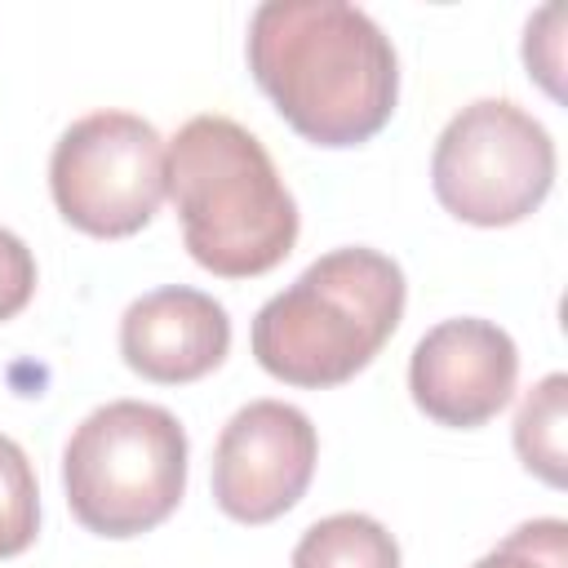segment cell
Segmentation results:
<instances>
[{"mask_svg": "<svg viewBox=\"0 0 568 568\" xmlns=\"http://www.w3.org/2000/svg\"><path fill=\"white\" fill-rule=\"evenodd\" d=\"M244 53L257 89L315 146H359L395 111L399 58L359 4L266 0L248 18Z\"/></svg>", "mask_w": 568, "mask_h": 568, "instance_id": "cell-1", "label": "cell"}, {"mask_svg": "<svg viewBox=\"0 0 568 568\" xmlns=\"http://www.w3.org/2000/svg\"><path fill=\"white\" fill-rule=\"evenodd\" d=\"M169 195L186 253L222 280L266 275L297 244V200L266 146L231 115L204 111L173 133Z\"/></svg>", "mask_w": 568, "mask_h": 568, "instance_id": "cell-2", "label": "cell"}, {"mask_svg": "<svg viewBox=\"0 0 568 568\" xmlns=\"http://www.w3.org/2000/svg\"><path fill=\"white\" fill-rule=\"evenodd\" d=\"M404 271L395 257L346 244L315 257L253 315V359L306 390L342 386L390 342L404 320Z\"/></svg>", "mask_w": 568, "mask_h": 568, "instance_id": "cell-3", "label": "cell"}, {"mask_svg": "<svg viewBox=\"0 0 568 568\" xmlns=\"http://www.w3.org/2000/svg\"><path fill=\"white\" fill-rule=\"evenodd\" d=\"M71 515L98 537H142L164 524L186 493V430L146 399L93 408L62 448Z\"/></svg>", "mask_w": 568, "mask_h": 568, "instance_id": "cell-4", "label": "cell"}, {"mask_svg": "<svg viewBox=\"0 0 568 568\" xmlns=\"http://www.w3.org/2000/svg\"><path fill=\"white\" fill-rule=\"evenodd\" d=\"M555 182V142L510 98L466 102L435 138V200L470 226L524 222Z\"/></svg>", "mask_w": 568, "mask_h": 568, "instance_id": "cell-5", "label": "cell"}, {"mask_svg": "<svg viewBox=\"0 0 568 568\" xmlns=\"http://www.w3.org/2000/svg\"><path fill=\"white\" fill-rule=\"evenodd\" d=\"M49 191L75 231L98 240L138 235L169 191V146L133 111H89L53 142Z\"/></svg>", "mask_w": 568, "mask_h": 568, "instance_id": "cell-6", "label": "cell"}, {"mask_svg": "<svg viewBox=\"0 0 568 568\" xmlns=\"http://www.w3.org/2000/svg\"><path fill=\"white\" fill-rule=\"evenodd\" d=\"M315 457L320 435L302 408L253 399L213 444V501L235 524H271L302 501Z\"/></svg>", "mask_w": 568, "mask_h": 568, "instance_id": "cell-7", "label": "cell"}, {"mask_svg": "<svg viewBox=\"0 0 568 568\" xmlns=\"http://www.w3.org/2000/svg\"><path fill=\"white\" fill-rule=\"evenodd\" d=\"M519 377V351L493 320L457 315L422 333L408 359L413 404L453 430H475L497 417Z\"/></svg>", "mask_w": 568, "mask_h": 568, "instance_id": "cell-8", "label": "cell"}, {"mask_svg": "<svg viewBox=\"0 0 568 568\" xmlns=\"http://www.w3.org/2000/svg\"><path fill=\"white\" fill-rule=\"evenodd\" d=\"M231 351V315L217 297L164 284L129 302L120 315V355L124 364L160 386L200 382Z\"/></svg>", "mask_w": 568, "mask_h": 568, "instance_id": "cell-9", "label": "cell"}, {"mask_svg": "<svg viewBox=\"0 0 568 568\" xmlns=\"http://www.w3.org/2000/svg\"><path fill=\"white\" fill-rule=\"evenodd\" d=\"M288 568H399V546L373 515L342 510L297 537Z\"/></svg>", "mask_w": 568, "mask_h": 568, "instance_id": "cell-10", "label": "cell"}, {"mask_svg": "<svg viewBox=\"0 0 568 568\" xmlns=\"http://www.w3.org/2000/svg\"><path fill=\"white\" fill-rule=\"evenodd\" d=\"M564 422H568V377L546 373L515 413V453L519 462L546 479L550 488H564Z\"/></svg>", "mask_w": 568, "mask_h": 568, "instance_id": "cell-11", "label": "cell"}, {"mask_svg": "<svg viewBox=\"0 0 568 568\" xmlns=\"http://www.w3.org/2000/svg\"><path fill=\"white\" fill-rule=\"evenodd\" d=\"M40 532V484L18 439L0 435V559L22 555Z\"/></svg>", "mask_w": 568, "mask_h": 568, "instance_id": "cell-12", "label": "cell"}, {"mask_svg": "<svg viewBox=\"0 0 568 568\" xmlns=\"http://www.w3.org/2000/svg\"><path fill=\"white\" fill-rule=\"evenodd\" d=\"M470 568H568V524L564 519H528L510 528L484 559Z\"/></svg>", "mask_w": 568, "mask_h": 568, "instance_id": "cell-13", "label": "cell"}, {"mask_svg": "<svg viewBox=\"0 0 568 568\" xmlns=\"http://www.w3.org/2000/svg\"><path fill=\"white\" fill-rule=\"evenodd\" d=\"M31 293H36V257L9 226H0V324L13 320L31 302Z\"/></svg>", "mask_w": 568, "mask_h": 568, "instance_id": "cell-14", "label": "cell"}, {"mask_svg": "<svg viewBox=\"0 0 568 568\" xmlns=\"http://www.w3.org/2000/svg\"><path fill=\"white\" fill-rule=\"evenodd\" d=\"M559 18H564V9H559V4H546V9L528 22V36H524V62H528V75L537 71V80H541L555 98H559V36H555Z\"/></svg>", "mask_w": 568, "mask_h": 568, "instance_id": "cell-15", "label": "cell"}]
</instances>
